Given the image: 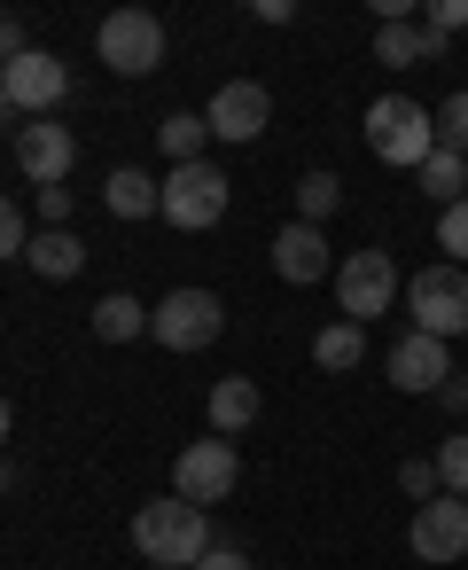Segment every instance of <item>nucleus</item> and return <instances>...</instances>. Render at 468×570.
I'll return each mask as SVG.
<instances>
[{"label":"nucleus","mask_w":468,"mask_h":570,"mask_svg":"<svg viewBox=\"0 0 468 570\" xmlns=\"http://www.w3.org/2000/svg\"><path fill=\"white\" fill-rule=\"evenodd\" d=\"M165 219L180 235H203L227 219V173L219 165H172L165 173Z\"/></svg>","instance_id":"obj_7"},{"label":"nucleus","mask_w":468,"mask_h":570,"mask_svg":"<svg viewBox=\"0 0 468 570\" xmlns=\"http://www.w3.org/2000/svg\"><path fill=\"white\" fill-rule=\"evenodd\" d=\"M367 149H375L382 165L421 173V165L437 157V110H421L414 95H382V102L367 110Z\"/></svg>","instance_id":"obj_2"},{"label":"nucleus","mask_w":468,"mask_h":570,"mask_svg":"<svg viewBox=\"0 0 468 570\" xmlns=\"http://www.w3.org/2000/svg\"><path fill=\"white\" fill-rule=\"evenodd\" d=\"M437 149H460L468 157V95H445L437 102Z\"/></svg>","instance_id":"obj_25"},{"label":"nucleus","mask_w":468,"mask_h":570,"mask_svg":"<svg viewBox=\"0 0 468 570\" xmlns=\"http://www.w3.org/2000/svg\"><path fill=\"white\" fill-rule=\"evenodd\" d=\"M437 243H445V258H452V266H468V204L437 212Z\"/></svg>","instance_id":"obj_27"},{"label":"nucleus","mask_w":468,"mask_h":570,"mask_svg":"<svg viewBox=\"0 0 468 570\" xmlns=\"http://www.w3.org/2000/svg\"><path fill=\"white\" fill-rule=\"evenodd\" d=\"M421 196H429L437 212L468 204V157H460V149H437V157L421 165Z\"/></svg>","instance_id":"obj_20"},{"label":"nucleus","mask_w":468,"mask_h":570,"mask_svg":"<svg viewBox=\"0 0 468 570\" xmlns=\"http://www.w3.org/2000/svg\"><path fill=\"white\" fill-rule=\"evenodd\" d=\"M445 56V40L429 32V24H390V32H375V63L382 71H406V63H437Z\"/></svg>","instance_id":"obj_16"},{"label":"nucleus","mask_w":468,"mask_h":570,"mask_svg":"<svg viewBox=\"0 0 468 570\" xmlns=\"http://www.w3.org/2000/svg\"><path fill=\"white\" fill-rule=\"evenodd\" d=\"M429 32L445 40V32H468V0H437L429 9Z\"/></svg>","instance_id":"obj_29"},{"label":"nucleus","mask_w":468,"mask_h":570,"mask_svg":"<svg viewBox=\"0 0 468 570\" xmlns=\"http://www.w3.org/2000/svg\"><path fill=\"white\" fill-rule=\"evenodd\" d=\"M203 118H211V141H258V134L273 126V95H266L258 79H227Z\"/></svg>","instance_id":"obj_12"},{"label":"nucleus","mask_w":468,"mask_h":570,"mask_svg":"<svg viewBox=\"0 0 468 570\" xmlns=\"http://www.w3.org/2000/svg\"><path fill=\"white\" fill-rule=\"evenodd\" d=\"M406 289H398V266H390V250H351L343 266H336V305H343V321H375V313H390Z\"/></svg>","instance_id":"obj_8"},{"label":"nucleus","mask_w":468,"mask_h":570,"mask_svg":"<svg viewBox=\"0 0 468 570\" xmlns=\"http://www.w3.org/2000/svg\"><path fill=\"white\" fill-rule=\"evenodd\" d=\"M32 235H40V227H32L17 204H0V250H9V258H32Z\"/></svg>","instance_id":"obj_28"},{"label":"nucleus","mask_w":468,"mask_h":570,"mask_svg":"<svg viewBox=\"0 0 468 570\" xmlns=\"http://www.w3.org/2000/svg\"><path fill=\"white\" fill-rule=\"evenodd\" d=\"M71 165H79V141H71L63 118H32V126H17V173H24L32 188H63Z\"/></svg>","instance_id":"obj_10"},{"label":"nucleus","mask_w":468,"mask_h":570,"mask_svg":"<svg viewBox=\"0 0 468 570\" xmlns=\"http://www.w3.org/2000/svg\"><path fill=\"white\" fill-rule=\"evenodd\" d=\"M165 24L149 17V9H110L102 17V32H94V56L118 71V79H149L157 63H165Z\"/></svg>","instance_id":"obj_5"},{"label":"nucleus","mask_w":468,"mask_h":570,"mask_svg":"<svg viewBox=\"0 0 468 570\" xmlns=\"http://www.w3.org/2000/svg\"><path fill=\"white\" fill-rule=\"evenodd\" d=\"M437 399H445V406H452V414H468V375H452V383H445V391H437Z\"/></svg>","instance_id":"obj_32"},{"label":"nucleus","mask_w":468,"mask_h":570,"mask_svg":"<svg viewBox=\"0 0 468 570\" xmlns=\"http://www.w3.org/2000/svg\"><path fill=\"white\" fill-rule=\"evenodd\" d=\"M203 141H211V118H188V110H172V118L157 126V149H165L172 165H203Z\"/></svg>","instance_id":"obj_22"},{"label":"nucleus","mask_w":468,"mask_h":570,"mask_svg":"<svg viewBox=\"0 0 468 570\" xmlns=\"http://www.w3.org/2000/svg\"><path fill=\"white\" fill-rule=\"evenodd\" d=\"M382 375H390V391H406V399H429V391H445V383H452V352H445V336H421V328H406V336L390 344Z\"/></svg>","instance_id":"obj_11"},{"label":"nucleus","mask_w":468,"mask_h":570,"mask_svg":"<svg viewBox=\"0 0 468 570\" xmlns=\"http://www.w3.org/2000/svg\"><path fill=\"white\" fill-rule=\"evenodd\" d=\"M250 422H258V383H250V375L211 383V438H242Z\"/></svg>","instance_id":"obj_18"},{"label":"nucleus","mask_w":468,"mask_h":570,"mask_svg":"<svg viewBox=\"0 0 468 570\" xmlns=\"http://www.w3.org/2000/svg\"><path fill=\"white\" fill-rule=\"evenodd\" d=\"M437 476H445V492H452V500H468V430L437 445Z\"/></svg>","instance_id":"obj_26"},{"label":"nucleus","mask_w":468,"mask_h":570,"mask_svg":"<svg viewBox=\"0 0 468 570\" xmlns=\"http://www.w3.org/2000/svg\"><path fill=\"white\" fill-rule=\"evenodd\" d=\"M336 204H343V180H336V173H305V180H297V219H305V227L336 219Z\"/></svg>","instance_id":"obj_23"},{"label":"nucleus","mask_w":468,"mask_h":570,"mask_svg":"<svg viewBox=\"0 0 468 570\" xmlns=\"http://www.w3.org/2000/svg\"><path fill=\"white\" fill-rule=\"evenodd\" d=\"M133 547H141V562H157V570H196L203 554H211V523H203V508L196 500H149L141 515H133Z\"/></svg>","instance_id":"obj_1"},{"label":"nucleus","mask_w":468,"mask_h":570,"mask_svg":"<svg viewBox=\"0 0 468 570\" xmlns=\"http://www.w3.org/2000/svg\"><path fill=\"white\" fill-rule=\"evenodd\" d=\"M406 547H414L421 562H460V554H468V500L437 492L429 508H414V531H406Z\"/></svg>","instance_id":"obj_13"},{"label":"nucleus","mask_w":468,"mask_h":570,"mask_svg":"<svg viewBox=\"0 0 468 570\" xmlns=\"http://www.w3.org/2000/svg\"><path fill=\"white\" fill-rule=\"evenodd\" d=\"M63 95H71V63H63L56 48H24V56L0 63V102L17 110V126L56 118V102H63Z\"/></svg>","instance_id":"obj_3"},{"label":"nucleus","mask_w":468,"mask_h":570,"mask_svg":"<svg viewBox=\"0 0 468 570\" xmlns=\"http://www.w3.org/2000/svg\"><path fill=\"white\" fill-rule=\"evenodd\" d=\"M40 282H71V274H87V243L71 235V227H40L32 235V258H24Z\"/></svg>","instance_id":"obj_15"},{"label":"nucleus","mask_w":468,"mask_h":570,"mask_svg":"<svg viewBox=\"0 0 468 570\" xmlns=\"http://www.w3.org/2000/svg\"><path fill=\"white\" fill-rule=\"evenodd\" d=\"M235 484H242V453H235V438H196V445L172 461V492L196 500V508L227 500Z\"/></svg>","instance_id":"obj_9"},{"label":"nucleus","mask_w":468,"mask_h":570,"mask_svg":"<svg viewBox=\"0 0 468 570\" xmlns=\"http://www.w3.org/2000/svg\"><path fill=\"white\" fill-rule=\"evenodd\" d=\"M398 484H406V500H414V508H429V500L445 492V476H437V453H414V461L398 469Z\"/></svg>","instance_id":"obj_24"},{"label":"nucleus","mask_w":468,"mask_h":570,"mask_svg":"<svg viewBox=\"0 0 468 570\" xmlns=\"http://www.w3.org/2000/svg\"><path fill=\"white\" fill-rule=\"evenodd\" d=\"M149 321H157V313H149L141 297H126V289H110V297L94 305V336H102V344H133V336H149Z\"/></svg>","instance_id":"obj_19"},{"label":"nucleus","mask_w":468,"mask_h":570,"mask_svg":"<svg viewBox=\"0 0 468 570\" xmlns=\"http://www.w3.org/2000/svg\"><path fill=\"white\" fill-rule=\"evenodd\" d=\"M336 266H343V258H328V235H320V227L289 219V227L273 235V274H281V282L312 289V282H336Z\"/></svg>","instance_id":"obj_14"},{"label":"nucleus","mask_w":468,"mask_h":570,"mask_svg":"<svg viewBox=\"0 0 468 570\" xmlns=\"http://www.w3.org/2000/svg\"><path fill=\"white\" fill-rule=\"evenodd\" d=\"M40 227H71V188H40Z\"/></svg>","instance_id":"obj_30"},{"label":"nucleus","mask_w":468,"mask_h":570,"mask_svg":"<svg viewBox=\"0 0 468 570\" xmlns=\"http://www.w3.org/2000/svg\"><path fill=\"white\" fill-rule=\"evenodd\" d=\"M219 328H227V305H219L211 289H165V305H157V321H149V336H157L165 352H211Z\"/></svg>","instance_id":"obj_6"},{"label":"nucleus","mask_w":468,"mask_h":570,"mask_svg":"<svg viewBox=\"0 0 468 570\" xmlns=\"http://www.w3.org/2000/svg\"><path fill=\"white\" fill-rule=\"evenodd\" d=\"M102 204H110L118 219H165V180H149V173H110V180H102Z\"/></svg>","instance_id":"obj_17"},{"label":"nucleus","mask_w":468,"mask_h":570,"mask_svg":"<svg viewBox=\"0 0 468 570\" xmlns=\"http://www.w3.org/2000/svg\"><path fill=\"white\" fill-rule=\"evenodd\" d=\"M359 352H367V328H359V321H328V328L312 336V367H328V375L359 367Z\"/></svg>","instance_id":"obj_21"},{"label":"nucleus","mask_w":468,"mask_h":570,"mask_svg":"<svg viewBox=\"0 0 468 570\" xmlns=\"http://www.w3.org/2000/svg\"><path fill=\"white\" fill-rule=\"evenodd\" d=\"M196 570H250V554H242V547H211Z\"/></svg>","instance_id":"obj_31"},{"label":"nucleus","mask_w":468,"mask_h":570,"mask_svg":"<svg viewBox=\"0 0 468 570\" xmlns=\"http://www.w3.org/2000/svg\"><path fill=\"white\" fill-rule=\"evenodd\" d=\"M406 313H414V328L421 336H468V266H421L414 282H406Z\"/></svg>","instance_id":"obj_4"}]
</instances>
